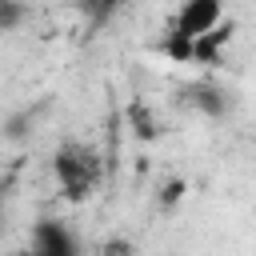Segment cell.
Segmentation results:
<instances>
[{
    "mask_svg": "<svg viewBox=\"0 0 256 256\" xmlns=\"http://www.w3.org/2000/svg\"><path fill=\"white\" fill-rule=\"evenodd\" d=\"M220 20H224V4L220 0H188V4H180L176 16H172V28L164 36V52L172 60H180V64L192 60L196 44L204 36H212L220 28Z\"/></svg>",
    "mask_w": 256,
    "mask_h": 256,
    "instance_id": "2",
    "label": "cell"
},
{
    "mask_svg": "<svg viewBox=\"0 0 256 256\" xmlns=\"http://www.w3.org/2000/svg\"><path fill=\"white\" fill-rule=\"evenodd\" d=\"M52 180L68 204H84L104 188V156L88 140H60L52 152Z\"/></svg>",
    "mask_w": 256,
    "mask_h": 256,
    "instance_id": "1",
    "label": "cell"
},
{
    "mask_svg": "<svg viewBox=\"0 0 256 256\" xmlns=\"http://www.w3.org/2000/svg\"><path fill=\"white\" fill-rule=\"evenodd\" d=\"M180 188H184L180 180H176V184H168V188H164V204H172V200H180Z\"/></svg>",
    "mask_w": 256,
    "mask_h": 256,
    "instance_id": "4",
    "label": "cell"
},
{
    "mask_svg": "<svg viewBox=\"0 0 256 256\" xmlns=\"http://www.w3.org/2000/svg\"><path fill=\"white\" fill-rule=\"evenodd\" d=\"M16 256H84V244L76 228L60 216H40L28 232V244Z\"/></svg>",
    "mask_w": 256,
    "mask_h": 256,
    "instance_id": "3",
    "label": "cell"
}]
</instances>
